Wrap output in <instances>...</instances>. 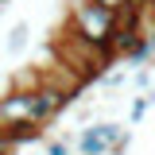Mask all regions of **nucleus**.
<instances>
[{"instance_id": "nucleus-6", "label": "nucleus", "mask_w": 155, "mask_h": 155, "mask_svg": "<svg viewBox=\"0 0 155 155\" xmlns=\"http://www.w3.org/2000/svg\"><path fill=\"white\" fill-rule=\"evenodd\" d=\"M147 109H151V97H147V93L132 97V109H128V120H132V124H140V120L147 116Z\"/></svg>"}, {"instance_id": "nucleus-9", "label": "nucleus", "mask_w": 155, "mask_h": 155, "mask_svg": "<svg viewBox=\"0 0 155 155\" xmlns=\"http://www.w3.org/2000/svg\"><path fill=\"white\" fill-rule=\"evenodd\" d=\"M97 4H105V8H109V12H116V16H120V12H124V8H128V0H97Z\"/></svg>"}, {"instance_id": "nucleus-12", "label": "nucleus", "mask_w": 155, "mask_h": 155, "mask_svg": "<svg viewBox=\"0 0 155 155\" xmlns=\"http://www.w3.org/2000/svg\"><path fill=\"white\" fill-rule=\"evenodd\" d=\"M151 4H155V0H151Z\"/></svg>"}, {"instance_id": "nucleus-7", "label": "nucleus", "mask_w": 155, "mask_h": 155, "mask_svg": "<svg viewBox=\"0 0 155 155\" xmlns=\"http://www.w3.org/2000/svg\"><path fill=\"white\" fill-rule=\"evenodd\" d=\"M74 140H47V155H70Z\"/></svg>"}, {"instance_id": "nucleus-8", "label": "nucleus", "mask_w": 155, "mask_h": 155, "mask_svg": "<svg viewBox=\"0 0 155 155\" xmlns=\"http://www.w3.org/2000/svg\"><path fill=\"white\" fill-rule=\"evenodd\" d=\"M132 85H136V89H151V70H136Z\"/></svg>"}, {"instance_id": "nucleus-1", "label": "nucleus", "mask_w": 155, "mask_h": 155, "mask_svg": "<svg viewBox=\"0 0 155 155\" xmlns=\"http://www.w3.org/2000/svg\"><path fill=\"white\" fill-rule=\"evenodd\" d=\"M116 27H120V16L109 12L105 4H97V0H78V4H74L70 31H74L81 43L97 47V51L105 54V62H116V47H113Z\"/></svg>"}, {"instance_id": "nucleus-10", "label": "nucleus", "mask_w": 155, "mask_h": 155, "mask_svg": "<svg viewBox=\"0 0 155 155\" xmlns=\"http://www.w3.org/2000/svg\"><path fill=\"white\" fill-rule=\"evenodd\" d=\"M12 151H16V143H12V140H8V132L0 128V155H12Z\"/></svg>"}, {"instance_id": "nucleus-4", "label": "nucleus", "mask_w": 155, "mask_h": 155, "mask_svg": "<svg viewBox=\"0 0 155 155\" xmlns=\"http://www.w3.org/2000/svg\"><path fill=\"white\" fill-rule=\"evenodd\" d=\"M8 132V140L16 143V147H23V143H43L47 140V128L43 124H12V128H4Z\"/></svg>"}, {"instance_id": "nucleus-2", "label": "nucleus", "mask_w": 155, "mask_h": 155, "mask_svg": "<svg viewBox=\"0 0 155 155\" xmlns=\"http://www.w3.org/2000/svg\"><path fill=\"white\" fill-rule=\"evenodd\" d=\"M124 136V124H113V120H97L89 128H81L74 140V151L78 155H113L116 140Z\"/></svg>"}, {"instance_id": "nucleus-3", "label": "nucleus", "mask_w": 155, "mask_h": 155, "mask_svg": "<svg viewBox=\"0 0 155 155\" xmlns=\"http://www.w3.org/2000/svg\"><path fill=\"white\" fill-rule=\"evenodd\" d=\"M12 124H35L31 120V85L0 97V128H12Z\"/></svg>"}, {"instance_id": "nucleus-11", "label": "nucleus", "mask_w": 155, "mask_h": 155, "mask_svg": "<svg viewBox=\"0 0 155 155\" xmlns=\"http://www.w3.org/2000/svg\"><path fill=\"white\" fill-rule=\"evenodd\" d=\"M128 8H140V12H147V8H151V0H128Z\"/></svg>"}, {"instance_id": "nucleus-5", "label": "nucleus", "mask_w": 155, "mask_h": 155, "mask_svg": "<svg viewBox=\"0 0 155 155\" xmlns=\"http://www.w3.org/2000/svg\"><path fill=\"white\" fill-rule=\"evenodd\" d=\"M27 43H31V23H27V19H19L16 27L8 31V54H23V51H27Z\"/></svg>"}]
</instances>
